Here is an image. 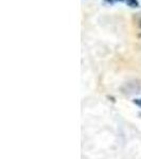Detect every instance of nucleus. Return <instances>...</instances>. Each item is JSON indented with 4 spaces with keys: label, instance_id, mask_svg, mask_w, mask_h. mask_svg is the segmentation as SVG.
Here are the masks:
<instances>
[{
    "label": "nucleus",
    "instance_id": "1",
    "mask_svg": "<svg viewBox=\"0 0 141 159\" xmlns=\"http://www.w3.org/2000/svg\"><path fill=\"white\" fill-rule=\"evenodd\" d=\"M126 4L130 7H139V1L138 0H125Z\"/></svg>",
    "mask_w": 141,
    "mask_h": 159
},
{
    "label": "nucleus",
    "instance_id": "3",
    "mask_svg": "<svg viewBox=\"0 0 141 159\" xmlns=\"http://www.w3.org/2000/svg\"><path fill=\"white\" fill-rule=\"evenodd\" d=\"M115 1H120V2H122V1H125V0H115Z\"/></svg>",
    "mask_w": 141,
    "mask_h": 159
},
{
    "label": "nucleus",
    "instance_id": "2",
    "mask_svg": "<svg viewBox=\"0 0 141 159\" xmlns=\"http://www.w3.org/2000/svg\"><path fill=\"white\" fill-rule=\"evenodd\" d=\"M134 102H135V103L137 104L139 107H141V99H137V100H135Z\"/></svg>",
    "mask_w": 141,
    "mask_h": 159
}]
</instances>
